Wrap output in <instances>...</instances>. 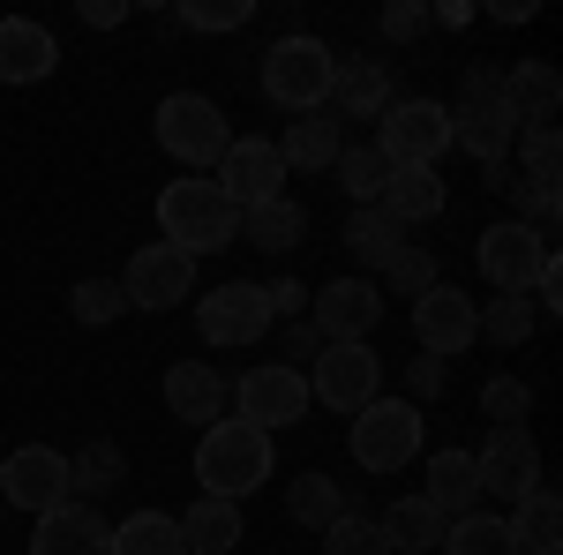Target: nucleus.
Returning a JSON list of instances; mask_svg holds the SVG:
<instances>
[{
  "label": "nucleus",
  "instance_id": "obj_1",
  "mask_svg": "<svg viewBox=\"0 0 563 555\" xmlns=\"http://www.w3.org/2000/svg\"><path fill=\"white\" fill-rule=\"evenodd\" d=\"M158 233H166V248H180V256H218V248L241 241V211L225 203L218 180L180 173V180L158 188Z\"/></svg>",
  "mask_w": 563,
  "mask_h": 555
},
{
  "label": "nucleus",
  "instance_id": "obj_2",
  "mask_svg": "<svg viewBox=\"0 0 563 555\" xmlns=\"http://www.w3.org/2000/svg\"><path fill=\"white\" fill-rule=\"evenodd\" d=\"M263 480H271V435H263V428L211 421L196 435V488H203V496L241 503V496H256Z\"/></svg>",
  "mask_w": 563,
  "mask_h": 555
},
{
  "label": "nucleus",
  "instance_id": "obj_3",
  "mask_svg": "<svg viewBox=\"0 0 563 555\" xmlns=\"http://www.w3.org/2000/svg\"><path fill=\"white\" fill-rule=\"evenodd\" d=\"M331 84H339V53L323 38L294 31V38L263 45V98H271V106H286V113H323V106H331Z\"/></svg>",
  "mask_w": 563,
  "mask_h": 555
},
{
  "label": "nucleus",
  "instance_id": "obj_4",
  "mask_svg": "<svg viewBox=\"0 0 563 555\" xmlns=\"http://www.w3.org/2000/svg\"><path fill=\"white\" fill-rule=\"evenodd\" d=\"M346 451L361 473H398L429 451V413L406 406V398H368L346 428Z\"/></svg>",
  "mask_w": 563,
  "mask_h": 555
},
{
  "label": "nucleus",
  "instance_id": "obj_5",
  "mask_svg": "<svg viewBox=\"0 0 563 555\" xmlns=\"http://www.w3.org/2000/svg\"><path fill=\"white\" fill-rule=\"evenodd\" d=\"M151 135H158V151H166L174 166H188V173L218 166V158L233 151V121L218 113V98H203V90H174V98H158Z\"/></svg>",
  "mask_w": 563,
  "mask_h": 555
},
{
  "label": "nucleus",
  "instance_id": "obj_6",
  "mask_svg": "<svg viewBox=\"0 0 563 555\" xmlns=\"http://www.w3.org/2000/svg\"><path fill=\"white\" fill-rule=\"evenodd\" d=\"M308 398L331 406V413H361L368 398H384V353L368 338L323 345V353L308 360Z\"/></svg>",
  "mask_w": 563,
  "mask_h": 555
},
{
  "label": "nucleus",
  "instance_id": "obj_7",
  "mask_svg": "<svg viewBox=\"0 0 563 555\" xmlns=\"http://www.w3.org/2000/svg\"><path fill=\"white\" fill-rule=\"evenodd\" d=\"M451 151V106L443 98H390L376 121V158L384 166H435Z\"/></svg>",
  "mask_w": 563,
  "mask_h": 555
},
{
  "label": "nucleus",
  "instance_id": "obj_8",
  "mask_svg": "<svg viewBox=\"0 0 563 555\" xmlns=\"http://www.w3.org/2000/svg\"><path fill=\"white\" fill-rule=\"evenodd\" d=\"M308 406H316V398H308V376L301 368H278V360H256V368L233 384V421L263 428V435L308 421Z\"/></svg>",
  "mask_w": 563,
  "mask_h": 555
},
{
  "label": "nucleus",
  "instance_id": "obj_9",
  "mask_svg": "<svg viewBox=\"0 0 563 555\" xmlns=\"http://www.w3.org/2000/svg\"><path fill=\"white\" fill-rule=\"evenodd\" d=\"M474 473H481V496H496V503H526L533 488H549L533 428H488V443L474 451Z\"/></svg>",
  "mask_w": 563,
  "mask_h": 555
},
{
  "label": "nucleus",
  "instance_id": "obj_10",
  "mask_svg": "<svg viewBox=\"0 0 563 555\" xmlns=\"http://www.w3.org/2000/svg\"><path fill=\"white\" fill-rule=\"evenodd\" d=\"M278 315H271V293H263L256 278H225L211 293L196 300V331L203 345H256Z\"/></svg>",
  "mask_w": 563,
  "mask_h": 555
},
{
  "label": "nucleus",
  "instance_id": "obj_11",
  "mask_svg": "<svg viewBox=\"0 0 563 555\" xmlns=\"http://www.w3.org/2000/svg\"><path fill=\"white\" fill-rule=\"evenodd\" d=\"M211 180L225 188V203H233V211H263V203H278V196H286V158H278V143H271V135H233V151L218 158Z\"/></svg>",
  "mask_w": 563,
  "mask_h": 555
},
{
  "label": "nucleus",
  "instance_id": "obj_12",
  "mask_svg": "<svg viewBox=\"0 0 563 555\" xmlns=\"http://www.w3.org/2000/svg\"><path fill=\"white\" fill-rule=\"evenodd\" d=\"M0 496L15 503V511H60V503H76L68 496V458L53 451V443H23V451H0Z\"/></svg>",
  "mask_w": 563,
  "mask_h": 555
},
{
  "label": "nucleus",
  "instance_id": "obj_13",
  "mask_svg": "<svg viewBox=\"0 0 563 555\" xmlns=\"http://www.w3.org/2000/svg\"><path fill=\"white\" fill-rule=\"evenodd\" d=\"M121 293H129V308L166 315V308H180V300H196V256H180V248H166V241H151V248H135V256H129Z\"/></svg>",
  "mask_w": 563,
  "mask_h": 555
},
{
  "label": "nucleus",
  "instance_id": "obj_14",
  "mask_svg": "<svg viewBox=\"0 0 563 555\" xmlns=\"http://www.w3.org/2000/svg\"><path fill=\"white\" fill-rule=\"evenodd\" d=\"M474 256H481V278H488L496 293H533V278L549 270L556 248H549L541 233H526L519 218H504V225H488V233H481Z\"/></svg>",
  "mask_w": 563,
  "mask_h": 555
},
{
  "label": "nucleus",
  "instance_id": "obj_15",
  "mask_svg": "<svg viewBox=\"0 0 563 555\" xmlns=\"http://www.w3.org/2000/svg\"><path fill=\"white\" fill-rule=\"evenodd\" d=\"M413 338L429 360H451V353H466L481 338V300H466L459 286H429V293L413 300Z\"/></svg>",
  "mask_w": 563,
  "mask_h": 555
},
{
  "label": "nucleus",
  "instance_id": "obj_16",
  "mask_svg": "<svg viewBox=\"0 0 563 555\" xmlns=\"http://www.w3.org/2000/svg\"><path fill=\"white\" fill-rule=\"evenodd\" d=\"M308 323L323 331V345L368 338V331L384 323V293H376V278H331L323 293H308Z\"/></svg>",
  "mask_w": 563,
  "mask_h": 555
},
{
  "label": "nucleus",
  "instance_id": "obj_17",
  "mask_svg": "<svg viewBox=\"0 0 563 555\" xmlns=\"http://www.w3.org/2000/svg\"><path fill=\"white\" fill-rule=\"evenodd\" d=\"M421 503H429L443 525H451V518H474L481 503H488V496H481V473H474V451H429Z\"/></svg>",
  "mask_w": 563,
  "mask_h": 555
},
{
  "label": "nucleus",
  "instance_id": "obj_18",
  "mask_svg": "<svg viewBox=\"0 0 563 555\" xmlns=\"http://www.w3.org/2000/svg\"><path fill=\"white\" fill-rule=\"evenodd\" d=\"M166 406H174V421L211 428V421H225V406H233V384L218 376L211 360H174V368H166Z\"/></svg>",
  "mask_w": 563,
  "mask_h": 555
},
{
  "label": "nucleus",
  "instance_id": "obj_19",
  "mask_svg": "<svg viewBox=\"0 0 563 555\" xmlns=\"http://www.w3.org/2000/svg\"><path fill=\"white\" fill-rule=\"evenodd\" d=\"M60 68V45L31 15H0V84H45Z\"/></svg>",
  "mask_w": 563,
  "mask_h": 555
},
{
  "label": "nucleus",
  "instance_id": "obj_20",
  "mask_svg": "<svg viewBox=\"0 0 563 555\" xmlns=\"http://www.w3.org/2000/svg\"><path fill=\"white\" fill-rule=\"evenodd\" d=\"M113 541V525L98 503H60V511L38 518V533H31V555H106Z\"/></svg>",
  "mask_w": 563,
  "mask_h": 555
},
{
  "label": "nucleus",
  "instance_id": "obj_21",
  "mask_svg": "<svg viewBox=\"0 0 563 555\" xmlns=\"http://www.w3.org/2000/svg\"><path fill=\"white\" fill-rule=\"evenodd\" d=\"M511 143H519V121H511L504 98H496V106H451V151H466L481 166H504Z\"/></svg>",
  "mask_w": 563,
  "mask_h": 555
},
{
  "label": "nucleus",
  "instance_id": "obj_22",
  "mask_svg": "<svg viewBox=\"0 0 563 555\" xmlns=\"http://www.w3.org/2000/svg\"><path fill=\"white\" fill-rule=\"evenodd\" d=\"M504 106H511V121H519V129H556L563 76L549 68V60H519V68H504Z\"/></svg>",
  "mask_w": 563,
  "mask_h": 555
},
{
  "label": "nucleus",
  "instance_id": "obj_23",
  "mask_svg": "<svg viewBox=\"0 0 563 555\" xmlns=\"http://www.w3.org/2000/svg\"><path fill=\"white\" fill-rule=\"evenodd\" d=\"M271 143H278L286 173H331V166H339V151H346V129H339V113L323 106V113L286 121V135H271Z\"/></svg>",
  "mask_w": 563,
  "mask_h": 555
},
{
  "label": "nucleus",
  "instance_id": "obj_24",
  "mask_svg": "<svg viewBox=\"0 0 563 555\" xmlns=\"http://www.w3.org/2000/svg\"><path fill=\"white\" fill-rule=\"evenodd\" d=\"M174 525H180V548L188 555H233L241 533H249V525H241V503H225V496H196Z\"/></svg>",
  "mask_w": 563,
  "mask_h": 555
},
{
  "label": "nucleus",
  "instance_id": "obj_25",
  "mask_svg": "<svg viewBox=\"0 0 563 555\" xmlns=\"http://www.w3.org/2000/svg\"><path fill=\"white\" fill-rule=\"evenodd\" d=\"M443 203H451V188H443L435 166H390L384 211L398 218V225H429V218H443Z\"/></svg>",
  "mask_w": 563,
  "mask_h": 555
},
{
  "label": "nucleus",
  "instance_id": "obj_26",
  "mask_svg": "<svg viewBox=\"0 0 563 555\" xmlns=\"http://www.w3.org/2000/svg\"><path fill=\"white\" fill-rule=\"evenodd\" d=\"M331 98H339V129L346 121H384L390 113V76H384V60H339V84H331Z\"/></svg>",
  "mask_w": 563,
  "mask_h": 555
},
{
  "label": "nucleus",
  "instance_id": "obj_27",
  "mask_svg": "<svg viewBox=\"0 0 563 555\" xmlns=\"http://www.w3.org/2000/svg\"><path fill=\"white\" fill-rule=\"evenodd\" d=\"M241 241L263 248V256H294L308 241V211L294 196H278V203H263V211H241Z\"/></svg>",
  "mask_w": 563,
  "mask_h": 555
},
{
  "label": "nucleus",
  "instance_id": "obj_28",
  "mask_svg": "<svg viewBox=\"0 0 563 555\" xmlns=\"http://www.w3.org/2000/svg\"><path fill=\"white\" fill-rule=\"evenodd\" d=\"M346 248H353V263H368V270H390V263H398V248H406V225H398L384 203H368V211H353V218H346Z\"/></svg>",
  "mask_w": 563,
  "mask_h": 555
},
{
  "label": "nucleus",
  "instance_id": "obj_29",
  "mask_svg": "<svg viewBox=\"0 0 563 555\" xmlns=\"http://www.w3.org/2000/svg\"><path fill=\"white\" fill-rule=\"evenodd\" d=\"M286 511H294V525H316V533H323V525L353 518L361 503H353V496L339 488V480H331V473H301V480L286 488Z\"/></svg>",
  "mask_w": 563,
  "mask_h": 555
},
{
  "label": "nucleus",
  "instance_id": "obj_30",
  "mask_svg": "<svg viewBox=\"0 0 563 555\" xmlns=\"http://www.w3.org/2000/svg\"><path fill=\"white\" fill-rule=\"evenodd\" d=\"M511 541L526 555H563V503L549 488H533L526 503H511Z\"/></svg>",
  "mask_w": 563,
  "mask_h": 555
},
{
  "label": "nucleus",
  "instance_id": "obj_31",
  "mask_svg": "<svg viewBox=\"0 0 563 555\" xmlns=\"http://www.w3.org/2000/svg\"><path fill=\"white\" fill-rule=\"evenodd\" d=\"M376 525H384V541H390V548H406V555L443 548V533H451V525H443V518H435L429 503H421V496H398V503H390V511L376 518Z\"/></svg>",
  "mask_w": 563,
  "mask_h": 555
},
{
  "label": "nucleus",
  "instance_id": "obj_32",
  "mask_svg": "<svg viewBox=\"0 0 563 555\" xmlns=\"http://www.w3.org/2000/svg\"><path fill=\"white\" fill-rule=\"evenodd\" d=\"M106 555H188V548H180L174 511H135V518H121V525H113Z\"/></svg>",
  "mask_w": 563,
  "mask_h": 555
},
{
  "label": "nucleus",
  "instance_id": "obj_33",
  "mask_svg": "<svg viewBox=\"0 0 563 555\" xmlns=\"http://www.w3.org/2000/svg\"><path fill=\"white\" fill-rule=\"evenodd\" d=\"M121 480H129V451H121V443H90L84 458H68V496H76V503L113 496Z\"/></svg>",
  "mask_w": 563,
  "mask_h": 555
},
{
  "label": "nucleus",
  "instance_id": "obj_34",
  "mask_svg": "<svg viewBox=\"0 0 563 555\" xmlns=\"http://www.w3.org/2000/svg\"><path fill=\"white\" fill-rule=\"evenodd\" d=\"M511 151H519V188H533V196H556L563 188V135L556 129H519V143H511Z\"/></svg>",
  "mask_w": 563,
  "mask_h": 555
},
{
  "label": "nucleus",
  "instance_id": "obj_35",
  "mask_svg": "<svg viewBox=\"0 0 563 555\" xmlns=\"http://www.w3.org/2000/svg\"><path fill=\"white\" fill-rule=\"evenodd\" d=\"M443 555H526V548L511 541V518L474 511V518H451V533H443Z\"/></svg>",
  "mask_w": 563,
  "mask_h": 555
},
{
  "label": "nucleus",
  "instance_id": "obj_36",
  "mask_svg": "<svg viewBox=\"0 0 563 555\" xmlns=\"http://www.w3.org/2000/svg\"><path fill=\"white\" fill-rule=\"evenodd\" d=\"M339 188H346L353 196V211H368V203H384V180H390V166L384 158H376V143H346V151H339Z\"/></svg>",
  "mask_w": 563,
  "mask_h": 555
},
{
  "label": "nucleus",
  "instance_id": "obj_37",
  "mask_svg": "<svg viewBox=\"0 0 563 555\" xmlns=\"http://www.w3.org/2000/svg\"><path fill=\"white\" fill-rule=\"evenodd\" d=\"M68 315H76V323H90V331L121 323V315H129V293H121V278H76V286H68Z\"/></svg>",
  "mask_w": 563,
  "mask_h": 555
},
{
  "label": "nucleus",
  "instance_id": "obj_38",
  "mask_svg": "<svg viewBox=\"0 0 563 555\" xmlns=\"http://www.w3.org/2000/svg\"><path fill=\"white\" fill-rule=\"evenodd\" d=\"M533 323H541V315H533V300H526V293H496L488 308H481V338H488V345H526V338H533Z\"/></svg>",
  "mask_w": 563,
  "mask_h": 555
},
{
  "label": "nucleus",
  "instance_id": "obj_39",
  "mask_svg": "<svg viewBox=\"0 0 563 555\" xmlns=\"http://www.w3.org/2000/svg\"><path fill=\"white\" fill-rule=\"evenodd\" d=\"M481 413H488V428H526L533 384H526V376H488V384H481Z\"/></svg>",
  "mask_w": 563,
  "mask_h": 555
},
{
  "label": "nucleus",
  "instance_id": "obj_40",
  "mask_svg": "<svg viewBox=\"0 0 563 555\" xmlns=\"http://www.w3.org/2000/svg\"><path fill=\"white\" fill-rule=\"evenodd\" d=\"M323 555H398L384 541V525L368 511H353V518H339V525H323Z\"/></svg>",
  "mask_w": 563,
  "mask_h": 555
},
{
  "label": "nucleus",
  "instance_id": "obj_41",
  "mask_svg": "<svg viewBox=\"0 0 563 555\" xmlns=\"http://www.w3.org/2000/svg\"><path fill=\"white\" fill-rule=\"evenodd\" d=\"M384 278H390V293H406V300H421L429 286H443V270H435V256H429V248H413V241L398 248V263H390Z\"/></svg>",
  "mask_w": 563,
  "mask_h": 555
},
{
  "label": "nucleus",
  "instance_id": "obj_42",
  "mask_svg": "<svg viewBox=\"0 0 563 555\" xmlns=\"http://www.w3.org/2000/svg\"><path fill=\"white\" fill-rule=\"evenodd\" d=\"M249 15H256V0H188L174 23L180 31H241Z\"/></svg>",
  "mask_w": 563,
  "mask_h": 555
},
{
  "label": "nucleus",
  "instance_id": "obj_43",
  "mask_svg": "<svg viewBox=\"0 0 563 555\" xmlns=\"http://www.w3.org/2000/svg\"><path fill=\"white\" fill-rule=\"evenodd\" d=\"M421 31H429V8H421V0H390L384 8V38H421Z\"/></svg>",
  "mask_w": 563,
  "mask_h": 555
},
{
  "label": "nucleus",
  "instance_id": "obj_44",
  "mask_svg": "<svg viewBox=\"0 0 563 555\" xmlns=\"http://www.w3.org/2000/svg\"><path fill=\"white\" fill-rule=\"evenodd\" d=\"M496 98H504V68H488V60H481V68H466L459 106H496Z\"/></svg>",
  "mask_w": 563,
  "mask_h": 555
},
{
  "label": "nucleus",
  "instance_id": "obj_45",
  "mask_svg": "<svg viewBox=\"0 0 563 555\" xmlns=\"http://www.w3.org/2000/svg\"><path fill=\"white\" fill-rule=\"evenodd\" d=\"M316 353H323V331L301 315V323L286 331V360H278V368H301V376H308V360H316Z\"/></svg>",
  "mask_w": 563,
  "mask_h": 555
},
{
  "label": "nucleus",
  "instance_id": "obj_46",
  "mask_svg": "<svg viewBox=\"0 0 563 555\" xmlns=\"http://www.w3.org/2000/svg\"><path fill=\"white\" fill-rule=\"evenodd\" d=\"M435 390H443V360H429V353H421V360L406 368V406H421V398H435Z\"/></svg>",
  "mask_w": 563,
  "mask_h": 555
},
{
  "label": "nucleus",
  "instance_id": "obj_47",
  "mask_svg": "<svg viewBox=\"0 0 563 555\" xmlns=\"http://www.w3.org/2000/svg\"><path fill=\"white\" fill-rule=\"evenodd\" d=\"M263 293H271V315H294V323L308 315V286L301 278H278V286H263Z\"/></svg>",
  "mask_w": 563,
  "mask_h": 555
},
{
  "label": "nucleus",
  "instance_id": "obj_48",
  "mask_svg": "<svg viewBox=\"0 0 563 555\" xmlns=\"http://www.w3.org/2000/svg\"><path fill=\"white\" fill-rule=\"evenodd\" d=\"M76 15H84L90 31H121V23H129V0H84Z\"/></svg>",
  "mask_w": 563,
  "mask_h": 555
},
{
  "label": "nucleus",
  "instance_id": "obj_49",
  "mask_svg": "<svg viewBox=\"0 0 563 555\" xmlns=\"http://www.w3.org/2000/svg\"><path fill=\"white\" fill-rule=\"evenodd\" d=\"M429 23H451V31H459V23H474V8H466V0H443V8H429Z\"/></svg>",
  "mask_w": 563,
  "mask_h": 555
}]
</instances>
